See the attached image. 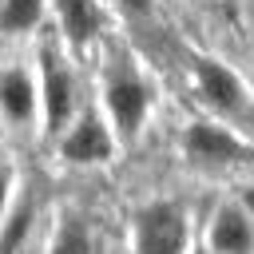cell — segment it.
Listing matches in <instances>:
<instances>
[{"label":"cell","mask_w":254,"mask_h":254,"mask_svg":"<svg viewBox=\"0 0 254 254\" xmlns=\"http://www.w3.org/2000/svg\"><path fill=\"white\" fill-rule=\"evenodd\" d=\"M44 107H48V127H64L67 111H71V79L60 64L56 52H44Z\"/></svg>","instance_id":"3957f363"},{"label":"cell","mask_w":254,"mask_h":254,"mask_svg":"<svg viewBox=\"0 0 254 254\" xmlns=\"http://www.w3.org/2000/svg\"><path fill=\"white\" fill-rule=\"evenodd\" d=\"M139 254H183L187 250V218L175 202H155L135 222Z\"/></svg>","instance_id":"6da1fadb"},{"label":"cell","mask_w":254,"mask_h":254,"mask_svg":"<svg viewBox=\"0 0 254 254\" xmlns=\"http://www.w3.org/2000/svg\"><path fill=\"white\" fill-rule=\"evenodd\" d=\"M36 20H40V0H8L4 12H0V28H4V32L32 28Z\"/></svg>","instance_id":"8fae6325"},{"label":"cell","mask_w":254,"mask_h":254,"mask_svg":"<svg viewBox=\"0 0 254 254\" xmlns=\"http://www.w3.org/2000/svg\"><path fill=\"white\" fill-rule=\"evenodd\" d=\"M123 8H131V12H147L151 8V0H119Z\"/></svg>","instance_id":"4fadbf2b"},{"label":"cell","mask_w":254,"mask_h":254,"mask_svg":"<svg viewBox=\"0 0 254 254\" xmlns=\"http://www.w3.org/2000/svg\"><path fill=\"white\" fill-rule=\"evenodd\" d=\"M107 107H111V115H115V123H119V131L131 139L135 131H139V123H143V115H147V87L135 79V75H115L111 83H107Z\"/></svg>","instance_id":"7a4b0ae2"},{"label":"cell","mask_w":254,"mask_h":254,"mask_svg":"<svg viewBox=\"0 0 254 254\" xmlns=\"http://www.w3.org/2000/svg\"><path fill=\"white\" fill-rule=\"evenodd\" d=\"M250 206H254V194H250Z\"/></svg>","instance_id":"9a60e30c"},{"label":"cell","mask_w":254,"mask_h":254,"mask_svg":"<svg viewBox=\"0 0 254 254\" xmlns=\"http://www.w3.org/2000/svg\"><path fill=\"white\" fill-rule=\"evenodd\" d=\"M250 159H254V155H250Z\"/></svg>","instance_id":"2e32d148"},{"label":"cell","mask_w":254,"mask_h":254,"mask_svg":"<svg viewBox=\"0 0 254 254\" xmlns=\"http://www.w3.org/2000/svg\"><path fill=\"white\" fill-rule=\"evenodd\" d=\"M60 16H64V28L75 44H87L99 28V8L91 0H60Z\"/></svg>","instance_id":"9c48e42d"},{"label":"cell","mask_w":254,"mask_h":254,"mask_svg":"<svg viewBox=\"0 0 254 254\" xmlns=\"http://www.w3.org/2000/svg\"><path fill=\"white\" fill-rule=\"evenodd\" d=\"M198 87H202V95H206L214 107H238V99H242L238 79H234L222 64H210V60L198 64Z\"/></svg>","instance_id":"52a82bcc"},{"label":"cell","mask_w":254,"mask_h":254,"mask_svg":"<svg viewBox=\"0 0 254 254\" xmlns=\"http://www.w3.org/2000/svg\"><path fill=\"white\" fill-rule=\"evenodd\" d=\"M187 151H190V155H202V159H250V155H254L250 147H242L238 139H230L226 131L210 127V123L190 127V135H187Z\"/></svg>","instance_id":"5b68a950"},{"label":"cell","mask_w":254,"mask_h":254,"mask_svg":"<svg viewBox=\"0 0 254 254\" xmlns=\"http://www.w3.org/2000/svg\"><path fill=\"white\" fill-rule=\"evenodd\" d=\"M52 254H95V250H91L87 230H83L75 218H67V222L60 226V234H56V250H52Z\"/></svg>","instance_id":"7c38bea8"},{"label":"cell","mask_w":254,"mask_h":254,"mask_svg":"<svg viewBox=\"0 0 254 254\" xmlns=\"http://www.w3.org/2000/svg\"><path fill=\"white\" fill-rule=\"evenodd\" d=\"M210 242H214V250H218V254H246V250H250V242H254V230H250V222H246V214H242V210L222 206V210H218V218H214Z\"/></svg>","instance_id":"8992f818"},{"label":"cell","mask_w":254,"mask_h":254,"mask_svg":"<svg viewBox=\"0 0 254 254\" xmlns=\"http://www.w3.org/2000/svg\"><path fill=\"white\" fill-rule=\"evenodd\" d=\"M4 190H8V171H4V163H0V206H4Z\"/></svg>","instance_id":"5bb4252c"},{"label":"cell","mask_w":254,"mask_h":254,"mask_svg":"<svg viewBox=\"0 0 254 254\" xmlns=\"http://www.w3.org/2000/svg\"><path fill=\"white\" fill-rule=\"evenodd\" d=\"M32 83H28V75L24 71H4L0 75V107H4V115L8 119H16V123H24V119H32Z\"/></svg>","instance_id":"ba28073f"},{"label":"cell","mask_w":254,"mask_h":254,"mask_svg":"<svg viewBox=\"0 0 254 254\" xmlns=\"http://www.w3.org/2000/svg\"><path fill=\"white\" fill-rule=\"evenodd\" d=\"M28 226H32V198H24V202L12 210V218H8V230L0 234V254H16V246L24 242Z\"/></svg>","instance_id":"30bf717a"},{"label":"cell","mask_w":254,"mask_h":254,"mask_svg":"<svg viewBox=\"0 0 254 254\" xmlns=\"http://www.w3.org/2000/svg\"><path fill=\"white\" fill-rule=\"evenodd\" d=\"M64 155H67L71 163H99V159H107V155H111V139H107L103 123H99L95 115H83V123L67 135Z\"/></svg>","instance_id":"277c9868"}]
</instances>
